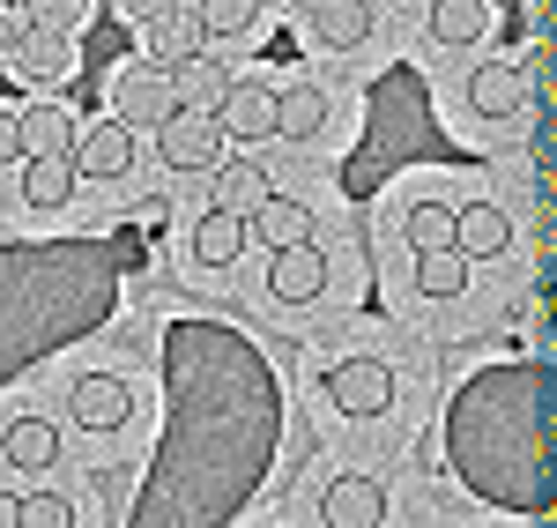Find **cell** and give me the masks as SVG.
<instances>
[{
  "instance_id": "20",
  "label": "cell",
  "mask_w": 557,
  "mask_h": 528,
  "mask_svg": "<svg viewBox=\"0 0 557 528\" xmlns=\"http://www.w3.org/2000/svg\"><path fill=\"white\" fill-rule=\"evenodd\" d=\"M424 23H431L438 45H475L483 30H491V0H431Z\"/></svg>"
},
{
  "instance_id": "28",
  "label": "cell",
  "mask_w": 557,
  "mask_h": 528,
  "mask_svg": "<svg viewBox=\"0 0 557 528\" xmlns=\"http://www.w3.org/2000/svg\"><path fill=\"white\" fill-rule=\"evenodd\" d=\"M112 8H120V23H134V30H157V23L178 15L186 0H112Z\"/></svg>"
},
{
  "instance_id": "4",
  "label": "cell",
  "mask_w": 557,
  "mask_h": 528,
  "mask_svg": "<svg viewBox=\"0 0 557 528\" xmlns=\"http://www.w3.org/2000/svg\"><path fill=\"white\" fill-rule=\"evenodd\" d=\"M320 291H327V254H320L312 238L268 254V298H275V306H312Z\"/></svg>"
},
{
  "instance_id": "8",
  "label": "cell",
  "mask_w": 557,
  "mask_h": 528,
  "mask_svg": "<svg viewBox=\"0 0 557 528\" xmlns=\"http://www.w3.org/2000/svg\"><path fill=\"white\" fill-rule=\"evenodd\" d=\"M67 417H75L83 432H120V425H127V380H112V372H83L75 395H67Z\"/></svg>"
},
{
  "instance_id": "27",
  "label": "cell",
  "mask_w": 557,
  "mask_h": 528,
  "mask_svg": "<svg viewBox=\"0 0 557 528\" xmlns=\"http://www.w3.org/2000/svg\"><path fill=\"white\" fill-rule=\"evenodd\" d=\"M23 528H75V506L60 491H30L23 499Z\"/></svg>"
},
{
  "instance_id": "31",
  "label": "cell",
  "mask_w": 557,
  "mask_h": 528,
  "mask_svg": "<svg viewBox=\"0 0 557 528\" xmlns=\"http://www.w3.org/2000/svg\"><path fill=\"white\" fill-rule=\"evenodd\" d=\"M0 528H23V499L15 491H0Z\"/></svg>"
},
{
  "instance_id": "6",
  "label": "cell",
  "mask_w": 557,
  "mask_h": 528,
  "mask_svg": "<svg viewBox=\"0 0 557 528\" xmlns=\"http://www.w3.org/2000/svg\"><path fill=\"white\" fill-rule=\"evenodd\" d=\"M305 8V30L327 45V52H349V45H364L372 38V0H298Z\"/></svg>"
},
{
  "instance_id": "1",
  "label": "cell",
  "mask_w": 557,
  "mask_h": 528,
  "mask_svg": "<svg viewBox=\"0 0 557 528\" xmlns=\"http://www.w3.org/2000/svg\"><path fill=\"white\" fill-rule=\"evenodd\" d=\"M186 112V97H178V75L172 67H157V60H141V67H127L120 83H112V120H127L134 134L164 127V120H178Z\"/></svg>"
},
{
  "instance_id": "15",
  "label": "cell",
  "mask_w": 557,
  "mask_h": 528,
  "mask_svg": "<svg viewBox=\"0 0 557 528\" xmlns=\"http://www.w3.org/2000/svg\"><path fill=\"white\" fill-rule=\"evenodd\" d=\"M246 238H253V223L209 201V217L194 223V261H201V268H231L238 254H246Z\"/></svg>"
},
{
  "instance_id": "25",
  "label": "cell",
  "mask_w": 557,
  "mask_h": 528,
  "mask_svg": "<svg viewBox=\"0 0 557 528\" xmlns=\"http://www.w3.org/2000/svg\"><path fill=\"white\" fill-rule=\"evenodd\" d=\"M260 8H268V0H194V15H201L209 38H246L260 23Z\"/></svg>"
},
{
  "instance_id": "13",
  "label": "cell",
  "mask_w": 557,
  "mask_h": 528,
  "mask_svg": "<svg viewBox=\"0 0 557 528\" xmlns=\"http://www.w3.org/2000/svg\"><path fill=\"white\" fill-rule=\"evenodd\" d=\"M178 97H186V112H223V97L238 89L231 75V60H215V52H194V60H178Z\"/></svg>"
},
{
  "instance_id": "17",
  "label": "cell",
  "mask_w": 557,
  "mask_h": 528,
  "mask_svg": "<svg viewBox=\"0 0 557 528\" xmlns=\"http://www.w3.org/2000/svg\"><path fill=\"white\" fill-rule=\"evenodd\" d=\"M469 105L483 112V120H513L520 112V67L513 60H483L469 75Z\"/></svg>"
},
{
  "instance_id": "22",
  "label": "cell",
  "mask_w": 557,
  "mask_h": 528,
  "mask_svg": "<svg viewBox=\"0 0 557 528\" xmlns=\"http://www.w3.org/2000/svg\"><path fill=\"white\" fill-rule=\"evenodd\" d=\"M417 291H424V298H461V291H469V254H461V246L417 254Z\"/></svg>"
},
{
  "instance_id": "14",
  "label": "cell",
  "mask_w": 557,
  "mask_h": 528,
  "mask_svg": "<svg viewBox=\"0 0 557 528\" xmlns=\"http://www.w3.org/2000/svg\"><path fill=\"white\" fill-rule=\"evenodd\" d=\"M454 246H461L469 261H491V254H506V246H513V217H506L498 201H469L461 223H454Z\"/></svg>"
},
{
  "instance_id": "29",
  "label": "cell",
  "mask_w": 557,
  "mask_h": 528,
  "mask_svg": "<svg viewBox=\"0 0 557 528\" xmlns=\"http://www.w3.org/2000/svg\"><path fill=\"white\" fill-rule=\"evenodd\" d=\"M15 157H30V149H23V112L0 105V164H15Z\"/></svg>"
},
{
  "instance_id": "5",
  "label": "cell",
  "mask_w": 557,
  "mask_h": 528,
  "mask_svg": "<svg viewBox=\"0 0 557 528\" xmlns=\"http://www.w3.org/2000/svg\"><path fill=\"white\" fill-rule=\"evenodd\" d=\"M386 484L380 477H335V484L320 491V521L327 528H386Z\"/></svg>"
},
{
  "instance_id": "7",
  "label": "cell",
  "mask_w": 557,
  "mask_h": 528,
  "mask_svg": "<svg viewBox=\"0 0 557 528\" xmlns=\"http://www.w3.org/2000/svg\"><path fill=\"white\" fill-rule=\"evenodd\" d=\"M8 67H15L30 89L38 83H67V75H75V45H67V30H38V23H30L23 45L8 52Z\"/></svg>"
},
{
  "instance_id": "10",
  "label": "cell",
  "mask_w": 557,
  "mask_h": 528,
  "mask_svg": "<svg viewBox=\"0 0 557 528\" xmlns=\"http://www.w3.org/2000/svg\"><path fill=\"white\" fill-rule=\"evenodd\" d=\"M327 120H335V97L320 83H290L275 97V142H320Z\"/></svg>"
},
{
  "instance_id": "23",
  "label": "cell",
  "mask_w": 557,
  "mask_h": 528,
  "mask_svg": "<svg viewBox=\"0 0 557 528\" xmlns=\"http://www.w3.org/2000/svg\"><path fill=\"white\" fill-rule=\"evenodd\" d=\"M201 38H209V30H201V15H194V8H178V15H164V23L149 30V60H157V67H178V60H194V52H201Z\"/></svg>"
},
{
  "instance_id": "21",
  "label": "cell",
  "mask_w": 557,
  "mask_h": 528,
  "mask_svg": "<svg viewBox=\"0 0 557 528\" xmlns=\"http://www.w3.org/2000/svg\"><path fill=\"white\" fill-rule=\"evenodd\" d=\"M75 157H30V164H23V201H30V209H60V201H67V194H75Z\"/></svg>"
},
{
  "instance_id": "12",
  "label": "cell",
  "mask_w": 557,
  "mask_h": 528,
  "mask_svg": "<svg viewBox=\"0 0 557 528\" xmlns=\"http://www.w3.org/2000/svg\"><path fill=\"white\" fill-rule=\"evenodd\" d=\"M275 201V179L260 172L253 157H223L215 164V209H231V217H253Z\"/></svg>"
},
{
  "instance_id": "19",
  "label": "cell",
  "mask_w": 557,
  "mask_h": 528,
  "mask_svg": "<svg viewBox=\"0 0 557 528\" xmlns=\"http://www.w3.org/2000/svg\"><path fill=\"white\" fill-rule=\"evenodd\" d=\"M75 142L83 134H75V112L67 105H30L23 112V149L30 157H75Z\"/></svg>"
},
{
  "instance_id": "16",
  "label": "cell",
  "mask_w": 557,
  "mask_h": 528,
  "mask_svg": "<svg viewBox=\"0 0 557 528\" xmlns=\"http://www.w3.org/2000/svg\"><path fill=\"white\" fill-rule=\"evenodd\" d=\"M0 454H8L23 477H45V469L60 462V432H52L45 417H15V425L0 432Z\"/></svg>"
},
{
  "instance_id": "9",
  "label": "cell",
  "mask_w": 557,
  "mask_h": 528,
  "mask_svg": "<svg viewBox=\"0 0 557 528\" xmlns=\"http://www.w3.org/2000/svg\"><path fill=\"white\" fill-rule=\"evenodd\" d=\"M75 172L83 179H127L134 172V127L127 120H97V127L75 142Z\"/></svg>"
},
{
  "instance_id": "11",
  "label": "cell",
  "mask_w": 557,
  "mask_h": 528,
  "mask_svg": "<svg viewBox=\"0 0 557 528\" xmlns=\"http://www.w3.org/2000/svg\"><path fill=\"white\" fill-rule=\"evenodd\" d=\"M223 134L231 142H275V89L268 83H238L231 97H223Z\"/></svg>"
},
{
  "instance_id": "18",
  "label": "cell",
  "mask_w": 557,
  "mask_h": 528,
  "mask_svg": "<svg viewBox=\"0 0 557 528\" xmlns=\"http://www.w3.org/2000/svg\"><path fill=\"white\" fill-rule=\"evenodd\" d=\"M253 238L260 246H268V254H283V246H305V238H312V209H305V201H290V194H275V201H268V209H253Z\"/></svg>"
},
{
  "instance_id": "3",
  "label": "cell",
  "mask_w": 557,
  "mask_h": 528,
  "mask_svg": "<svg viewBox=\"0 0 557 528\" xmlns=\"http://www.w3.org/2000/svg\"><path fill=\"white\" fill-rule=\"evenodd\" d=\"M223 120L215 112H178V120H164L157 127V157L172 164V172H215L223 164Z\"/></svg>"
},
{
  "instance_id": "24",
  "label": "cell",
  "mask_w": 557,
  "mask_h": 528,
  "mask_svg": "<svg viewBox=\"0 0 557 528\" xmlns=\"http://www.w3.org/2000/svg\"><path fill=\"white\" fill-rule=\"evenodd\" d=\"M454 223H461V209H446V201H417L409 223H401V238H409L417 254H431V246H454Z\"/></svg>"
},
{
  "instance_id": "30",
  "label": "cell",
  "mask_w": 557,
  "mask_h": 528,
  "mask_svg": "<svg viewBox=\"0 0 557 528\" xmlns=\"http://www.w3.org/2000/svg\"><path fill=\"white\" fill-rule=\"evenodd\" d=\"M23 30H30V23H23V15H0V60H8V52H15V45H23Z\"/></svg>"
},
{
  "instance_id": "26",
  "label": "cell",
  "mask_w": 557,
  "mask_h": 528,
  "mask_svg": "<svg viewBox=\"0 0 557 528\" xmlns=\"http://www.w3.org/2000/svg\"><path fill=\"white\" fill-rule=\"evenodd\" d=\"M89 15V0H23V23H38V30H75Z\"/></svg>"
},
{
  "instance_id": "2",
  "label": "cell",
  "mask_w": 557,
  "mask_h": 528,
  "mask_svg": "<svg viewBox=\"0 0 557 528\" xmlns=\"http://www.w3.org/2000/svg\"><path fill=\"white\" fill-rule=\"evenodd\" d=\"M320 388H327V402L343 417H386L394 409V365L386 357H335L320 372Z\"/></svg>"
}]
</instances>
